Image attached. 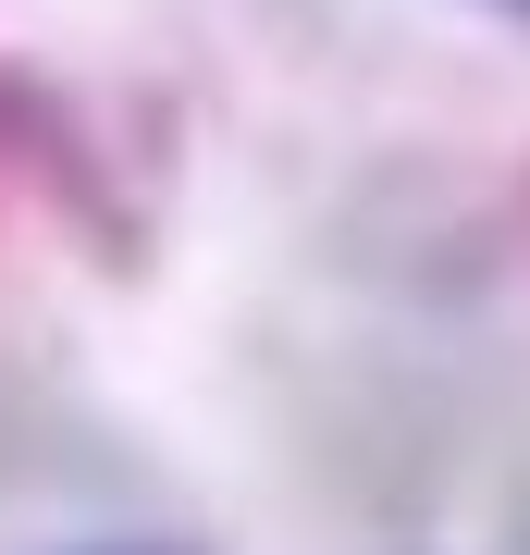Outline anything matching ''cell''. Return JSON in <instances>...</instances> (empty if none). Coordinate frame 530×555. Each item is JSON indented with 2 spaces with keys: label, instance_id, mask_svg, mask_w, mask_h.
Instances as JSON below:
<instances>
[{
  "label": "cell",
  "instance_id": "obj_1",
  "mask_svg": "<svg viewBox=\"0 0 530 555\" xmlns=\"http://www.w3.org/2000/svg\"><path fill=\"white\" fill-rule=\"evenodd\" d=\"M493 13H518V25H530V0H493Z\"/></svg>",
  "mask_w": 530,
  "mask_h": 555
}]
</instances>
